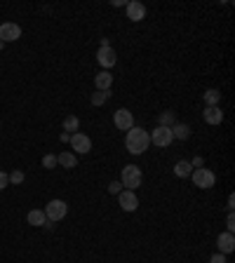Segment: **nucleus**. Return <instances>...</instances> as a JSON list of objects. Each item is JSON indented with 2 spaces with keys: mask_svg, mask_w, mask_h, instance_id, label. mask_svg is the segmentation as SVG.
<instances>
[{
  "mask_svg": "<svg viewBox=\"0 0 235 263\" xmlns=\"http://www.w3.org/2000/svg\"><path fill=\"white\" fill-rule=\"evenodd\" d=\"M70 146H73L76 153L85 155L92 150V139H90L87 134H82V132H76V134H70Z\"/></svg>",
  "mask_w": 235,
  "mask_h": 263,
  "instance_id": "obj_9",
  "label": "nucleus"
},
{
  "mask_svg": "<svg viewBox=\"0 0 235 263\" xmlns=\"http://www.w3.org/2000/svg\"><path fill=\"white\" fill-rule=\"evenodd\" d=\"M141 181H144V172H141L136 164H127V167H122L120 184H122L125 190H134V188H139Z\"/></svg>",
  "mask_w": 235,
  "mask_h": 263,
  "instance_id": "obj_2",
  "label": "nucleus"
},
{
  "mask_svg": "<svg viewBox=\"0 0 235 263\" xmlns=\"http://www.w3.org/2000/svg\"><path fill=\"white\" fill-rule=\"evenodd\" d=\"M10 184V174L8 172H0V190H5Z\"/></svg>",
  "mask_w": 235,
  "mask_h": 263,
  "instance_id": "obj_27",
  "label": "nucleus"
},
{
  "mask_svg": "<svg viewBox=\"0 0 235 263\" xmlns=\"http://www.w3.org/2000/svg\"><path fill=\"white\" fill-rule=\"evenodd\" d=\"M56 164H62L64 170H73V167L78 164V158L70 153V150H64V153L56 155Z\"/></svg>",
  "mask_w": 235,
  "mask_h": 263,
  "instance_id": "obj_15",
  "label": "nucleus"
},
{
  "mask_svg": "<svg viewBox=\"0 0 235 263\" xmlns=\"http://www.w3.org/2000/svg\"><path fill=\"white\" fill-rule=\"evenodd\" d=\"M127 19L130 22H141V19H146V5L139 2V0H132V2H127Z\"/></svg>",
  "mask_w": 235,
  "mask_h": 263,
  "instance_id": "obj_11",
  "label": "nucleus"
},
{
  "mask_svg": "<svg viewBox=\"0 0 235 263\" xmlns=\"http://www.w3.org/2000/svg\"><path fill=\"white\" fill-rule=\"evenodd\" d=\"M108 99H110V92H99V90H96L94 94H90V104H92V106H96V108H99V106H104Z\"/></svg>",
  "mask_w": 235,
  "mask_h": 263,
  "instance_id": "obj_20",
  "label": "nucleus"
},
{
  "mask_svg": "<svg viewBox=\"0 0 235 263\" xmlns=\"http://www.w3.org/2000/svg\"><path fill=\"white\" fill-rule=\"evenodd\" d=\"M148 136H150V144H153V146H158V148H167L174 141L172 130H170V127H160V124H158L153 132H150Z\"/></svg>",
  "mask_w": 235,
  "mask_h": 263,
  "instance_id": "obj_5",
  "label": "nucleus"
},
{
  "mask_svg": "<svg viewBox=\"0 0 235 263\" xmlns=\"http://www.w3.org/2000/svg\"><path fill=\"white\" fill-rule=\"evenodd\" d=\"M216 249H219V254H230L235 249V235L233 232H219V238H216Z\"/></svg>",
  "mask_w": 235,
  "mask_h": 263,
  "instance_id": "obj_12",
  "label": "nucleus"
},
{
  "mask_svg": "<svg viewBox=\"0 0 235 263\" xmlns=\"http://www.w3.org/2000/svg\"><path fill=\"white\" fill-rule=\"evenodd\" d=\"M113 124H116L120 132H130L134 127V116L132 110L127 108H118L116 113H113Z\"/></svg>",
  "mask_w": 235,
  "mask_h": 263,
  "instance_id": "obj_7",
  "label": "nucleus"
},
{
  "mask_svg": "<svg viewBox=\"0 0 235 263\" xmlns=\"http://www.w3.org/2000/svg\"><path fill=\"white\" fill-rule=\"evenodd\" d=\"M170 130H172L174 139H179V141H186L188 136H190V127H188V124H184V122H174Z\"/></svg>",
  "mask_w": 235,
  "mask_h": 263,
  "instance_id": "obj_16",
  "label": "nucleus"
},
{
  "mask_svg": "<svg viewBox=\"0 0 235 263\" xmlns=\"http://www.w3.org/2000/svg\"><path fill=\"white\" fill-rule=\"evenodd\" d=\"M122 190H125V188H122V184H120V181H110V184H108V193L110 195H120Z\"/></svg>",
  "mask_w": 235,
  "mask_h": 263,
  "instance_id": "obj_25",
  "label": "nucleus"
},
{
  "mask_svg": "<svg viewBox=\"0 0 235 263\" xmlns=\"http://www.w3.org/2000/svg\"><path fill=\"white\" fill-rule=\"evenodd\" d=\"M22 38V26L14 22L0 24V42H14Z\"/></svg>",
  "mask_w": 235,
  "mask_h": 263,
  "instance_id": "obj_6",
  "label": "nucleus"
},
{
  "mask_svg": "<svg viewBox=\"0 0 235 263\" xmlns=\"http://www.w3.org/2000/svg\"><path fill=\"white\" fill-rule=\"evenodd\" d=\"M118 204H120V209H122V212L132 214V212H136V209H139V198H136V193H134V190H122V193L118 195Z\"/></svg>",
  "mask_w": 235,
  "mask_h": 263,
  "instance_id": "obj_8",
  "label": "nucleus"
},
{
  "mask_svg": "<svg viewBox=\"0 0 235 263\" xmlns=\"http://www.w3.org/2000/svg\"><path fill=\"white\" fill-rule=\"evenodd\" d=\"M202 99H204V106H219L221 92H219V90H214V87H210V90L202 94Z\"/></svg>",
  "mask_w": 235,
  "mask_h": 263,
  "instance_id": "obj_18",
  "label": "nucleus"
},
{
  "mask_svg": "<svg viewBox=\"0 0 235 263\" xmlns=\"http://www.w3.org/2000/svg\"><path fill=\"white\" fill-rule=\"evenodd\" d=\"M233 207H235V198L233 195H228V212H233Z\"/></svg>",
  "mask_w": 235,
  "mask_h": 263,
  "instance_id": "obj_30",
  "label": "nucleus"
},
{
  "mask_svg": "<svg viewBox=\"0 0 235 263\" xmlns=\"http://www.w3.org/2000/svg\"><path fill=\"white\" fill-rule=\"evenodd\" d=\"M96 62L104 66V70H110L118 62L116 50H113V47H99V52H96Z\"/></svg>",
  "mask_w": 235,
  "mask_h": 263,
  "instance_id": "obj_10",
  "label": "nucleus"
},
{
  "mask_svg": "<svg viewBox=\"0 0 235 263\" xmlns=\"http://www.w3.org/2000/svg\"><path fill=\"white\" fill-rule=\"evenodd\" d=\"M102 47H110V40L108 38H102Z\"/></svg>",
  "mask_w": 235,
  "mask_h": 263,
  "instance_id": "obj_32",
  "label": "nucleus"
},
{
  "mask_svg": "<svg viewBox=\"0 0 235 263\" xmlns=\"http://www.w3.org/2000/svg\"><path fill=\"white\" fill-rule=\"evenodd\" d=\"M45 212L47 221H52V224H56V221H62L66 214H68V204L64 200H50L47 202V207L42 209Z\"/></svg>",
  "mask_w": 235,
  "mask_h": 263,
  "instance_id": "obj_4",
  "label": "nucleus"
},
{
  "mask_svg": "<svg viewBox=\"0 0 235 263\" xmlns=\"http://www.w3.org/2000/svg\"><path fill=\"white\" fill-rule=\"evenodd\" d=\"M26 218H28V224L31 226H45V221H47L42 209H33V212H28V216Z\"/></svg>",
  "mask_w": 235,
  "mask_h": 263,
  "instance_id": "obj_19",
  "label": "nucleus"
},
{
  "mask_svg": "<svg viewBox=\"0 0 235 263\" xmlns=\"http://www.w3.org/2000/svg\"><path fill=\"white\" fill-rule=\"evenodd\" d=\"M190 174H193V167H190V162H188V160H179V162L174 164V176L188 178Z\"/></svg>",
  "mask_w": 235,
  "mask_h": 263,
  "instance_id": "obj_17",
  "label": "nucleus"
},
{
  "mask_svg": "<svg viewBox=\"0 0 235 263\" xmlns=\"http://www.w3.org/2000/svg\"><path fill=\"white\" fill-rule=\"evenodd\" d=\"M202 118L207 124H221L224 122V110H221V106H204Z\"/></svg>",
  "mask_w": 235,
  "mask_h": 263,
  "instance_id": "obj_13",
  "label": "nucleus"
},
{
  "mask_svg": "<svg viewBox=\"0 0 235 263\" xmlns=\"http://www.w3.org/2000/svg\"><path fill=\"white\" fill-rule=\"evenodd\" d=\"M210 263H228L226 261V254H219V252H216V254L210 258Z\"/></svg>",
  "mask_w": 235,
  "mask_h": 263,
  "instance_id": "obj_28",
  "label": "nucleus"
},
{
  "mask_svg": "<svg viewBox=\"0 0 235 263\" xmlns=\"http://www.w3.org/2000/svg\"><path fill=\"white\" fill-rule=\"evenodd\" d=\"M42 167H45V170H54L56 167V155H45V158H42Z\"/></svg>",
  "mask_w": 235,
  "mask_h": 263,
  "instance_id": "obj_24",
  "label": "nucleus"
},
{
  "mask_svg": "<svg viewBox=\"0 0 235 263\" xmlns=\"http://www.w3.org/2000/svg\"><path fill=\"white\" fill-rule=\"evenodd\" d=\"M127 136H125V148H127V153H132V155H144L146 150H148L150 146V136H148V132L146 130H141V127H136L134 124L130 132H125Z\"/></svg>",
  "mask_w": 235,
  "mask_h": 263,
  "instance_id": "obj_1",
  "label": "nucleus"
},
{
  "mask_svg": "<svg viewBox=\"0 0 235 263\" xmlns=\"http://www.w3.org/2000/svg\"><path fill=\"white\" fill-rule=\"evenodd\" d=\"M174 122H176V116H174L172 110H164V113L158 116V124H160V127H172Z\"/></svg>",
  "mask_w": 235,
  "mask_h": 263,
  "instance_id": "obj_21",
  "label": "nucleus"
},
{
  "mask_svg": "<svg viewBox=\"0 0 235 263\" xmlns=\"http://www.w3.org/2000/svg\"><path fill=\"white\" fill-rule=\"evenodd\" d=\"M110 85H113V76H110V70H102V73L94 76V87H96L99 92H110Z\"/></svg>",
  "mask_w": 235,
  "mask_h": 263,
  "instance_id": "obj_14",
  "label": "nucleus"
},
{
  "mask_svg": "<svg viewBox=\"0 0 235 263\" xmlns=\"http://www.w3.org/2000/svg\"><path fill=\"white\" fill-rule=\"evenodd\" d=\"M190 167H193V170H200V167H204V160L202 158H193V160H190Z\"/></svg>",
  "mask_w": 235,
  "mask_h": 263,
  "instance_id": "obj_29",
  "label": "nucleus"
},
{
  "mask_svg": "<svg viewBox=\"0 0 235 263\" xmlns=\"http://www.w3.org/2000/svg\"><path fill=\"white\" fill-rule=\"evenodd\" d=\"M78 127H80V120L76 116H66V118H64V132H66V134H68V132H73V134H76V132H78Z\"/></svg>",
  "mask_w": 235,
  "mask_h": 263,
  "instance_id": "obj_22",
  "label": "nucleus"
},
{
  "mask_svg": "<svg viewBox=\"0 0 235 263\" xmlns=\"http://www.w3.org/2000/svg\"><path fill=\"white\" fill-rule=\"evenodd\" d=\"M24 178H26V174H24L22 170H14L12 174H10V184H14V186H19V184H24Z\"/></svg>",
  "mask_w": 235,
  "mask_h": 263,
  "instance_id": "obj_23",
  "label": "nucleus"
},
{
  "mask_svg": "<svg viewBox=\"0 0 235 263\" xmlns=\"http://www.w3.org/2000/svg\"><path fill=\"white\" fill-rule=\"evenodd\" d=\"M45 230H54V226H52V221H45V226H42Z\"/></svg>",
  "mask_w": 235,
  "mask_h": 263,
  "instance_id": "obj_31",
  "label": "nucleus"
},
{
  "mask_svg": "<svg viewBox=\"0 0 235 263\" xmlns=\"http://www.w3.org/2000/svg\"><path fill=\"white\" fill-rule=\"evenodd\" d=\"M226 230H228V232H233V230H235V216H233V212H228V218H226Z\"/></svg>",
  "mask_w": 235,
  "mask_h": 263,
  "instance_id": "obj_26",
  "label": "nucleus"
},
{
  "mask_svg": "<svg viewBox=\"0 0 235 263\" xmlns=\"http://www.w3.org/2000/svg\"><path fill=\"white\" fill-rule=\"evenodd\" d=\"M190 178H193L196 188H202V190H210V188H214V184H216V174H214L212 170H204V167L193 170Z\"/></svg>",
  "mask_w": 235,
  "mask_h": 263,
  "instance_id": "obj_3",
  "label": "nucleus"
}]
</instances>
